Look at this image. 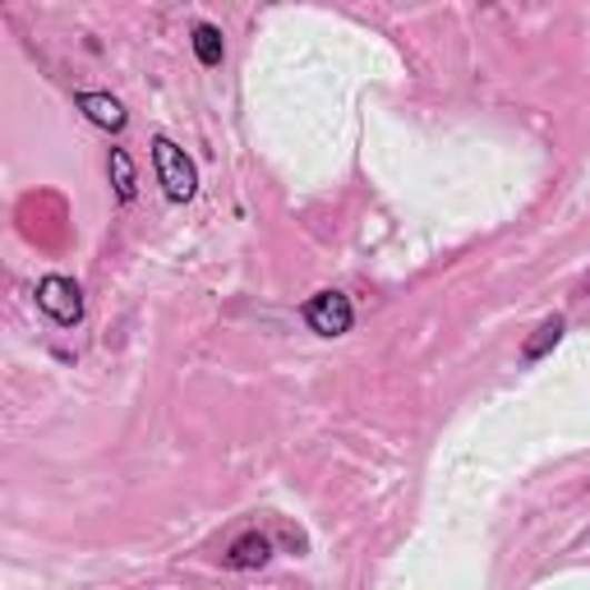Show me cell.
<instances>
[{"label": "cell", "instance_id": "obj_7", "mask_svg": "<svg viewBox=\"0 0 590 590\" xmlns=\"http://www.w3.org/2000/svg\"><path fill=\"white\" fill-rule=\"evenodd\" d=\"M558 337H563V319H549V323H540V328H536V337L526 341V351H521V356H526V360H540L549 347H558Z\"/></svg>", "mask_w": 590, "mask_h": 590}, {"label": "cell", "instance_id": "obj_6", "mask_svg": "<svg viewBox=\"0 0 590 590\" xmlns=\"http://www.w3.org/2000/svg\"><path fill=\"white\" fill-rule=\"evenodd\" d=\"M194 56L203 60V66H222L227 47H222V33H217L212 23H199V28H194Z\"/></svg>", "mask_w": 590, "mask_h": 590}, {"label": "cell", "instance_id": "obj_8", "mask_svg": "<svg viewBox=\"0 0 590 590\" xmlns=\"http://www.w3.org/2000/svg\"><path fill=\"white\" fill-rule=\"evenodd\" d=\"M111 176H116V194L130 203L134 199V167L126 158V148H111Z\"/></svg>", "mask_w": 590, "mask_h": 590}, {"label": "cell", "instance_id": "obj_2", "mask_svg": "<svg viewBox=\"0 0 590 590\" xmlns=\"http://www.w3.org/2000/svg\"><path fill=\"white\" fill-rule=\"evenodd\" d=\"M38 309L56 323H79L83 319V291L70 282V277H42L38 287Z\"/></svg>", "mask_w": 590, "mask_h": 590}, {"label": "cell", "instance_id": "obj_4", "mask_svg": "<svg viewBox=\"0 0 590 590\" xmlns=\"http://www.w3.org/2000/svg\"><path fill=\"white\" fill-rule=\"evenodd\" d=\"M79 111L92 120V126H102L111 134L126 130V107H120L116 98H107V92H79Z\"/></svg>", "mask_w": 590, "mask_h": 590}, {"label": "cell", "instance_id": "obj_5", "mask_svg": "<svg viewBox=\"0 0 590 590\" xmlns=\"http://www.w3.org/2000/svg\"><path fill=\"white\" fill-rule=\"evenodd\" d=\"M268 553H272V544L263 540V536H240L236 544H231V553H227V563L231 568H263L268 563Z\"/></svg>", "mask_w": 590, "mask_h": 590}, {"label": "cell", "instance_id": "obj_3", "mask_svg": "<svg viewBox=\"0 0 590 590\" xmlns=\"http://www.w3.org/2000/svg\"><path fill=\"white\" fill-rule=\"evenodd\" d=\"M304 323L314 328L319 337H341V332L351 328V300L341 296V291H319V296H309Z\"/></svg>", "mask_w": 590, "mask_h": 590}, {"label": "cell", "instance_id": "obj_1", "mask_svg": "<svg viewBox=\"0 0 590 590\" xmlns=\"http://www.w3.org/2000/svg\"><path fill=\"white\" fill-rule=\"evenodd\" d=\"M152 162H158V180L171 203H190L199 190V176L194 162L184 158V148H176L171 139H152Z\"/></svg>", "mask_w": 590, "mask_h": 590}]
</instances>
